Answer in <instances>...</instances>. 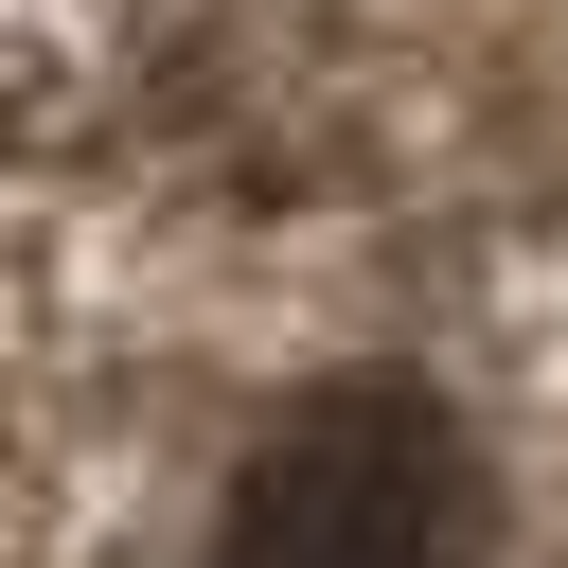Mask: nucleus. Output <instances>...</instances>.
Returning a JSON list of instances; mask_svg holds the SVG:
<instances>
[{"label":"nucleus","mask_w":568,"mask_h":568,"mask_svg":"<svg viewBox=\"0 0 568 568\" xmlns=\"http://www.w3.org/2000/svg\"><path fill=\"white\" fill-rule=\"evenodd\" d=\"M479 532H497V462L462 444V408L408 373H337L248 444L213 568H479Z\"/></svg>","instance_id":"obj_1"}]
</instances>
